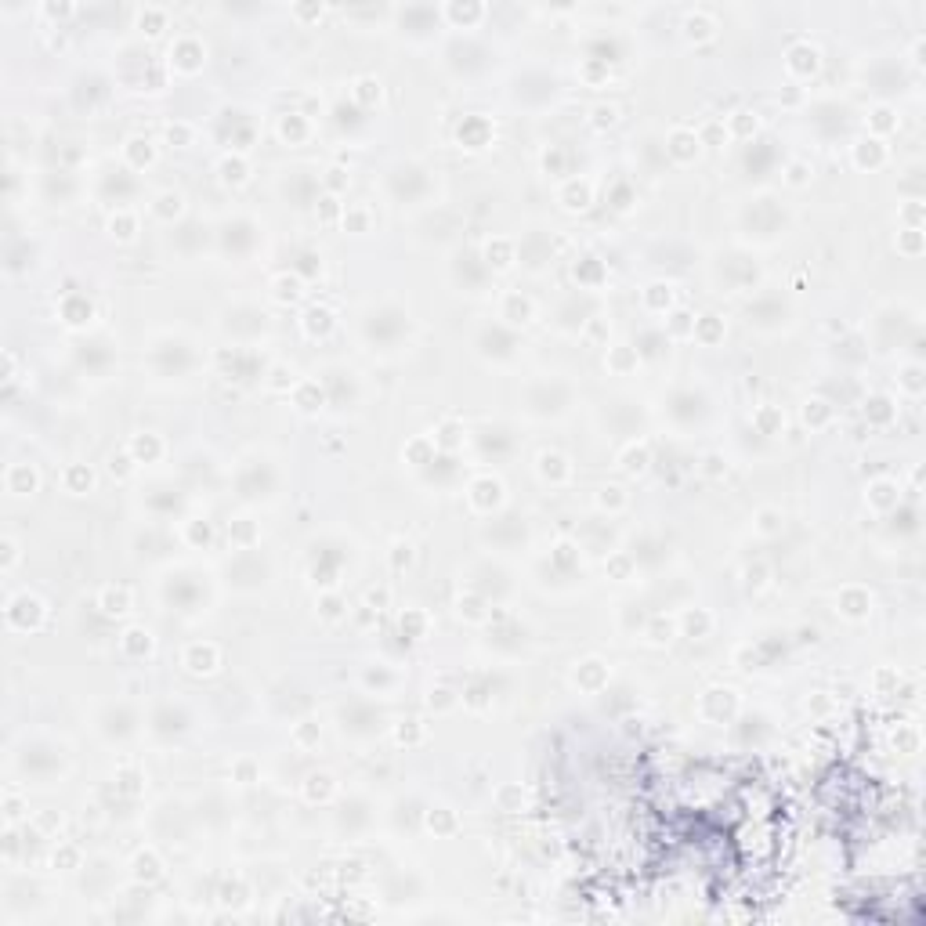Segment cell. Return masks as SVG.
Instances as JSON below:
<instances>
[{
    "instance_id": "obj_5",
    "label": "cell",
    "mask_w": 926,
    "mask_h": 926,
    "mask_svg": "<svg viewBox=\"0 0 926 926\" xmlns=\"http://www.w3.org/2000/svg\"><path fill=\"white\" fill-rule=\"evenodd\" d=\"M511 98L514 105H525V109H547L558 98V76L547 69H525L514 76Z\"/></svg>"
},
{
    "instance_id": "obj_11",
    "label": "cell",
    "mask_w": 926,
    "mask_h": 926,
    "mask_svg": "<svg viewBox=\"0 0 926 926\" xmlns=\"http://www.w3.org/2000/svg\"><path fill=\"white\" fill-rule=\"evenodd\" d=\"M152 731H156V738H163V742H174V738H181L189 731V713L181 706H174V702H163V706H156V713H152Z\"/></svg>"
},
{
    "instance_id": "obj_9",
    "label": "cell",
    "mask_w": 926,
    "mask_h": 926,
    "mask_svg": "<svg viewBox=\"0 0 926 926\" xmlns=\"http://www.w3.org/2000/svg\"><path fill=\"white\" fill-rule=\"evenodd\" d=\"M706 413H709V398L702 395V391H695V388H677V391L670 395V416H673V424H681V427L702 424V420H706Z\"/></svg>"
},
{
    "instance_id": "obj_3",
    "label": "cell",
    "mask_w": 926,
    "mask_h": 926,
    "mask_svg": "<svg viewBox=\"0 0 926 926\" xmlns=\"http://www.w3.org/2000/svg\"><path fill=\"white\" fill-rule=\"evenodd\" d=\"M568 406H572V388H568L565 380L539 377L525 384V409H529L532 416H539V420L568 413Z\"/></svg>"
},
{
    "instance_id": "obj_12",
    "label": "cell",
    "mask_w": 926,
    "mask_h": 926,
    "mask_svg": "<svg viewBox=\"0 0 926 926\" xmlns=\"http://www.w3.org/2000/svg\"><path fill=\"white\" fill-rule=\"evenodd\" d=\"M749 326H782L785 319H789V304L778 301V297H756L753 304H749Z\"/></svg>"
},
{
    "instance_id": "obj_2",
    "label": "cell",
    "mask_w": 926,
    "mask_h": 926,
    "mask_svg": "<svg viewBox=\"0 0 926 926\" xmlns=\"http://www.w3.org/2000/svg\"><path fill=\"white\" fill-rule=\"evenodd\" d=\"M15 764L26 778L33 782H48V778L62 775V764H66V749L55 746L51 738H26L15 753Z\"/></svg>"
},
{
    "instance_id": "obj_14",
    "label": "cell",
    "mask_w": 926,
    "mask_h": 926,
    "mask_svg": "<svg viewBox=\"0 0 926 926\" xmlns=\"http://www.w3.org/2000/svg\"><path fill=\"white\" fill-rule=\"evenodd\" d=\"M98 724H102V735L113 738V742H123V738L134 735V713L127 706H109Z\"/></svg>"
},
{
    "instance_id": "obj_13",
    "label": "cell",
    "mask_w": 926,
    "mask_h": 926,
    "mask_svg": "<svg viewBox=\"0 0 926 926\" xmlns=\"http://www.w3.org/2000/svg\"><path fill=\"white\" fill-rule=\"evenodd\" d=\"M445 58H449V66H453L456 73L478 76V69H474V58H489V51H485L482 44H474V40H453V44H449V51H445Z\"/></svg>"
},
{
    "instance_id": "obj_7",
    "label": "cell",
    "mask_w": 926,
    "mask_h": 926,
    "mask_svg": "<svg viewBox=\"0 0 926 926\" xmlns=\"http://www.w3.org/2000/svg\"><path fill=\"white\" fill-rule=\"evenodd\" d=\"M239 496L243 500H268L275 492V471L268 467V460H250L239 471Z\"/></svg>"
},
{
    "instance_id": "obj_1",
    "label": "cell",
    "mask_w": 926,
    "mask_h": 926,
    "mask_svg": "<svg viewBox=\"0 0 926 926\" xmlns=\"http://www.w3.org/2000/svg\"><path fill=\"white\" fill-rule=\"evenodd\" d=\"M413 333V319L402 304H369L362 312V341L373 351H395Z\"/></svg>"
},
{
    "instance_id": "obj_16",
    "label": "cell",
    "mask_w": 926,
    "mask_h": 926,
    "mask_svg": "<svg viewBox=\"0 0 926 926\" xmlns=\"http://www.w3.org/2000/svg\"><path fill=\"white\" fill-rule=\"evenodd\" d=\"M4 261H8L11 275L26 272V268L33 265V243H29V236H15V232H11L8 246H4Z\"/></svg>"
},
{
    "instance_id": "obj_17",
    "label": "cell",
    "mask_w": 926,
    "mask_h": 926,
    "mask_svg": "<svg viewBox=\"0 0 926 926\" xmlns=\"http://www.w3.org/2000/svg\"><path fill=\"white\" fill-rule=\"evenodd\" d=\"M102 196L116 203H127V196H134V178L127 171H105L102 174Z\"/></svg>"
},
{
    "instance_id": "obj_10",
    "label": "cell",
    "mask_w": 926,
    "mask_h": 926,
    "mask_svg": "<svg viewBox=\"0 0 926 926\" xmlns=\"http://www.w3.org/2000/svg\"><path fill=\"white\" fill-rule=\"evenodd\" d=\"M341 728H344V735H355V738H369V735H377L384 724H380V709H373V706H366V702H355L351 709H344L341 713Z\"/></svg>"
},
{
    "instance_id": "obj_6",
    "label": "cell",
    "mask_w": 926,
    "mask_h": 926,
    "mask_svg": "<svg viewBox=\"0 0 926 926\" xmlns=\"http://www.w3.org/2000/svg\"><path fill=\"white\" fill-rule=\"evenodd\" d=\"M474 344H478V351L492 362H511L521 348L518 337H514V330H507V326H500V322L482 326V333H478V341Z\"/></svg>"
},
{
    "instance_id": "obj_4",
    "label": "cell",
    "mask_w": 926,
    "mask_h": 926,
    "mask_svg": "<svg viewBox=\"0 0 926 926\" xmlns=\"http://www.w3.org/2000/svg\"><path fill=\"white\" fill-rule=\"evenodd\" d=\"M388 192L398 207L424 203V199L431 196V174H427V167H420V163L402 160L388 171Z\"/></svg>"
},
{
    "instance_id": "obj_8",
    "label": "cell",
    "mask_w": 926,
    "mask_h": 926,
    "mask_svg": "<svg viewBox=\"0 0 926 926\" xmlns=\"http://www.w3.org/2000/svg\"><path fill=\"white\" fill-rule=\"evenodd\" d=\"M218 239H221V250H225V254L250 257L254 254V246H257V225L250 218H232V221L221 225Z\"/></svg>"
},
{
    "instance_id": "obj_15",
    "label": "cell",
    "mask_w": 926,
    "mask_h": 926,
    "mask_svg": "<svg viewBox=\"0 0 926 926\" xmlns=\"http://www.w3.org/2000/svg\"><path fill=\"white\" fill-rule=\"evenodd\" d=\"M767 210H771V199H756L753 207H749L746 214H742V225H746V228H756V236H760V239H775L785 225H775V221H767Z\"/></svg>"
}]
</instances>
